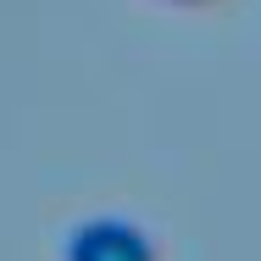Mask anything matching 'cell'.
<instances>
[{
  "instance_id": "2",
  "label": "cell",
  "mask_w": 261,
  "mask_h": 261,
  "mask_svg": "<svg viewBox=\"0 0 261 261\" xmlns=\"http://www.w3.org/2000/svg\"><path fill=\"white\" fill-rule=\"evenodd\" d=\"M178 6H206V0H178Z\"/></svg>"
},
{
  "instance_id": "1",
  "label": "cell",
  "mask_w": 261,
  "mask_h": 261,
  "mask_svg": "<svg viewBox=\"0 0 261 261\" xmlns=\"http://www.w3.org/2000/svg\"><path fill=\"white\" fill-rule=\"evenodd\" d=\"M67 261H156V245H150L134 222L100 217V222H84V228L72 233Z\"/></svg>"
}]
</instances>
